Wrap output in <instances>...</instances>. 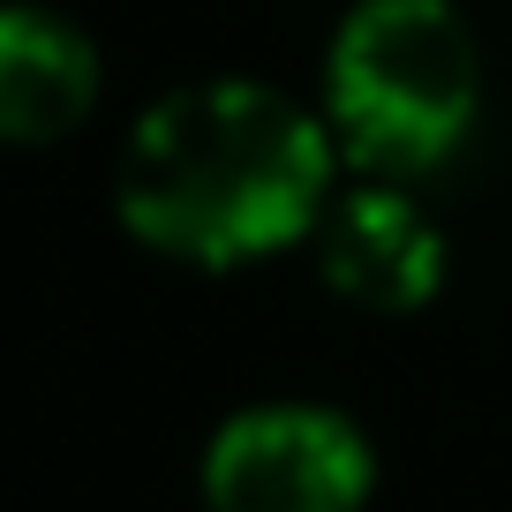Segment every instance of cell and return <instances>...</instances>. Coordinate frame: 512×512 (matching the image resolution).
Returning <instances> with one entry per match:
<instances>
[{
	"mask_svg": "<svg viewBox=\"0 0 512 512\" xmlns=\"http://www.w3.org/2000/svg\"><path fill=\"white\" fill-rule=\"evenodd\" d=\"M317 272L332 294L377 309V317H415L445 279V241L400 189H347L317 219Z\"/></svg>",
	"mask_w": 512,
	"mask_h": 512,
	"instance_id": "cell-4",
	"label": "cell"
},
{
	"mask_svg": "<svg viewBox=\"0 0 512 512\" xmlns=\"http://www.w3.org/2000/svg\"><path fill=\"white\" fill-rule=\"evenodd\" d=\"M332 144L272 83H189L128 128L113 204L128 234L181 264H249L324 219Z\"/></svg>",
	"mask_w": 512,
	"mask_h": 512,
	"instance_id": "cell-1",
	"label": "cell"
},
{
	"mask_svg": "<svg viewBox=\"0 0 512 512\" xmlns=\"http://www.w3.org/2000/svg\"><path fill=\"white\" fill-rule=\"evenodd\" d=\"M482 106L475 31L452 0H362L324 53V113L354 166L430 174Z\"/></svg>",
	"mask_w": 512,
	"mask_h": 512,
	"instance_id": "cell-2",
	"label": "cell"
},
{
	"mask_svg": "<svg viewBox=\"0 0 512 512\" xmlns=\"http://www.w3.org/2000/svg\"><path fill=\"white\" fill-rule=\"evenodd\" d=\"M211 512H362L369 445L347 415L272 400L234 415L204 452Z\"/></svg>",
	"mask_w": 512,
	"mask_h": 512,
	"instance_id": "cell-3",
	"label": "cell"
},
{
	"mask_svg": "<svg viewBox=\"0 0 512 512\" xmlns=\"http://www.w3.org/2000/svg\"><path fill=\"white\" fill-rule=\"evenodd\" d=\"M98 106V46L53 8H0V144H53Z\"/></svg>",
	"mask_w": 512,
	"mask_h": 512,
	"instance_id": "cell-5",
	"label": "cell"
}]
</instances>
